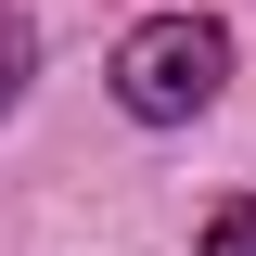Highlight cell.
<instances>
[{
  "label": "cell",
  "mask_w": 256,
  "mask_h": 256,
  "mask_svg": "<svg viewBox=\"0 0 256 256\" xmlns=\"http://www.w3.org/2000/svg\"><path fill=\"white\" fill-rule=\"evenodd\" d=\"M218 90H230V26L218 13H154V26L116 38V102L141 128H192Z\"/></svg>",
  "instance_id": "1"
},
{
  "label": "cell",
  "mask_w": 256,
  "mask_h": 256,
  "mask_svg": "<svg viewBox=\"0 0 256 256\" xmlns=\"http://www.w3.org/2000/svg\"><path fill=\"white\" fill-rule=\"evenodd\" d=\"M26 64H38V38H26V13H0V116L26 102Z\"/></svg>",
  "instance_id": "2"
},
{
  "label": "cell",
  "mask_w": 256,
  "mask_h": 256,
  "mask_svg": "<svg viewBox=\"0 0 256 256\" xmlns=\"http://www.w3.org/2000/svg\"><path fill=\"white\" fill-rule=\"evenodd\" d=\"M205 256H256V192H230L218 218H205Z\"/></svg>",
  "instance_id": "3"
}]
</instances>
